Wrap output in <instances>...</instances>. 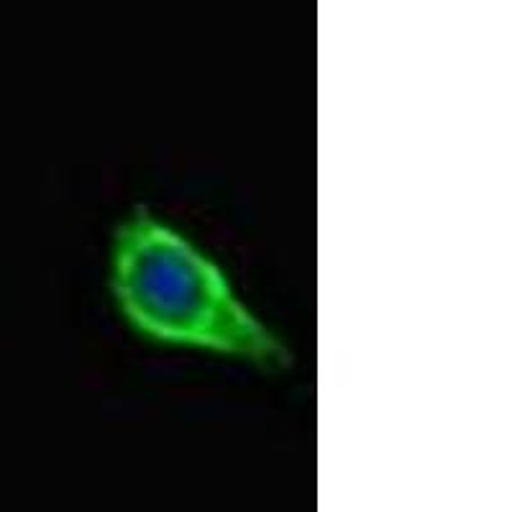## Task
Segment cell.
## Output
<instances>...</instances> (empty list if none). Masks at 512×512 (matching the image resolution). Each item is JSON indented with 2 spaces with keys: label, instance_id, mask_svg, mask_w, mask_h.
<instances>
[{
  "label": "cell",
  "instance_id": "cell-1",
  "mask_svg": "<svg viewBox=\"0 0 512 512\" xmlns=\"http://www.w3.org/2000/svg\"><path fill=\"white\" fill-rule=\"evenodd\" d=\"M108 285L123 323L152 344L203 351L264 372L292 364L285 341L251 310L226 269L144 205L113 231Z\"/></svg>",
  "mask_w": 512,
  "mask_h": 512
}]
</instances>
